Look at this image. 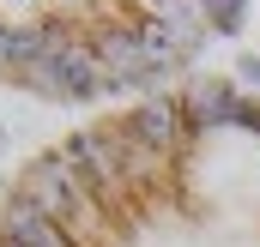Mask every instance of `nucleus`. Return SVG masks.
<instances>
[{
	"label": "nucleus",
	"instance_id": "1",
	"mask_svg": "<svg viewBox=\"0 0 260 247\" xmlns=\"http://www.w3.org/2000/svg\"><path fill=\"white\" fill-rule=\"evenodd\" d=\"M0 247H260V91L188 78L37 151Z\"/></svg>",
	"mask_w": 260,
	"mask_h": 247
},
{
	"label": "nucleus",
	"instance_id": "2",
	"mask_svg": "<svg viewBox=\"0 0 260 247\" xmlns=\"http://www.w3.org/2000/svg\"><path fill=\"white\" fill-rule=\"evenodd\" d=\"M248 0H0V85L37 103H109L182 78L242 30Z\"/></svg>",
	"mask_w": 260,
	"mask_h": 247
},
{
	"label": "nucleus",
	"instance_id": "3",
	"mask_svg": "<svg viewBox=\"0 0 260 247\" xmlns=\"http://www.w3.org/2000/svg\"><path fill=\"white\" fill-rule=\"evenodd\" d=\"M0 151H6V133H0Z\"/></svg>",
	"mask_w": 260,
	"mask_h": 247
}]
</instances>
